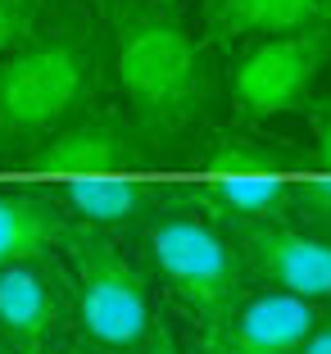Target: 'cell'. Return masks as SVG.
I'll return each mask as SVG.
<instances>
[{
  "label": "cell",
  "instance_id": "cell-1",
  "mask_svg": "<svg viewBox=\"0 0 331 354\" xmlns=\"http://www.w3.org/2000/svg\"><path fill=\"white\" fill-rule=\"evenodd\" d=\"M114 73L132 104V127L145 141L187 132L214 100L205 46L177 19L145 5L114 10Z\"/></svg>",
  "mask_w": 331,
  "mask_h": 354
},
{
  "label": "cell",
  "instance_id": "cell-2",
  "mask_svg": "<svg viewBox=\"0 0 331 354\" xmlns=\"http://www.w3.org/2000/svg\"><path fill=\"white\" fill-rule=\"evenodd\" d=\"M95 91V41L55 32L0 59V146H28L77 118Z\"/></svg>",
  "mask_w": 331,
  "mask_h": 354
},
{
  "label": "cell",
  "instance_id": "cell-3",
  "mask_svg": "<svg viewBox=\"0 0 331 354\" xmlns=\"http://www.w3.org/2000/svg\"><path fill=\"white\" fill-rule=\"evenodd\" d=\"M145 250L173 295H182L205 327L223 323V313L240 300V259L196 200H164L150 209Z\"/></svg>",
  "mask_w": 331,
  "mask_h": 354
},
{
  "label": "cell",
  "instance_id": "cell-4",
  "mask_svg": "<svg viewBox=\"0 0 331 354\" xmlns=\"http://www.w3.org/2000/svg\"><path fill=\"white\" fill-rule=\"evenodd\" d=\"M59 245L73 259L77 277V323L82 336L100 354H132L145 345L155 318H150V291L132 259L114 250V241L100 227H64Z\"/></svg>",
  "mask_w": 331,
  "mask_h": 354
},
{
  "label": "cell",
  "instance_id": "cell-5",
  "mask_svg": "<svg viewBox=\"0 0 331 354\" xmlns=\"http://www.w3.org/2000/svg\"><path fill=\"white\" fill-rule=\"evenodd\" d=\"M327 50H331L327 28L290 32V37H263L236 64V77H231L236 104L249 118H277L286 109H295L309 95L313 77L322 73Z\"/></svg>",
  "mask_w": 331,
  "mask_h": 354
},
{
  "label": "cell",
  "instance_id": "cell-6",
  "mask_svg": "<svg viewBox=\"0 0 331 354\" xmlns=\"http://www.w3.org/2000/svg\"><path fill=\"white\" fill-rule=\"evenodd\" d=\"M231 250L272 291L300 300H331V236L281 223H231Z\"/></svg>",
  "mask_w": 331,
  "mask_h": 354
},
{
  "label": "cell",
  "instance_id": "cell-7",
  "mask_svg": "<svg viewBox=\"0 0 331 354\" xmlns=\"http://www.w3.org/2000/svg\"><path fill=\"white\" fill-rule=\"evenodd\" d=\"M318 327V304L286 291L236 300L223 323L205 327V354H295Z\"/></svg>",
  "mask_w": 331,
  "mask_h": 354
},
{
  "label": "cell",
  "instance_id": "cell-8",
  "mask_svg": "<svg viewBox=\"0 0 331 354\" xmlns=\"http://www.w3.org/2000/svg\"><path fill=\"white\" fill-rule=\"evenodd\" d=\"M136 159H141V132L123 118L91 114L41 136L37 150L28 155V164L64 177H118L127 168H136Z\"/></svg>",
  "mask_w": 331,
  "mask_h": 354
},
{
  "label": "cell",
  "instance_id": "cell-9",
  "mask_svg": "<svg viewBox=\"0 0 331 354\" xmlns=\"http://www.w3.org/2000/svg\"><path fill=\"white\" fill-rule=\"evenodd\" d=\"M55 323H59V291L41 259L0 268V336L23 354H37L41 345H50Z\"/></svg>",
  "mask_w": 331,
  "mask_h": 354
},
{
  "label": "cell",
  "instance_id": "cell-10",
  "mask_svg": "<svg viewBox=\"0 0 331 354\" xmlns=\"http://www.w3.org/2000/svg\"><path fill=\"white\" fill-rule=\"evenodd\" d=\"M331 0H209L205 23L214 37H290L327 23Z\"/></svg>",
  "mask_w": 331,
  "mask_h": 354
},
{
  "label": "cell",
  "instance_id": "cell-11",
  "mask_svg": "<svg viewBox=\"0 0 331 354\" xmlns=\"http://www.w3.org/2000/svg\"><path fill=\"white\" fill-rule=\"evenodd\" d=\"M64 227L59 209L37 191H0V268L28 259H46L59 245Z\"/></svg>",
  "mask_w": 331,
  "mask_h": 354
},
{
  "label": "cell",
  "instance_id": "cell-12",
  "mask_svg": "<svg viewBox=\"0 0 331 354\" xmlns=\"http://www.w3.org/2000/svg\"><path fill=\"white\" fill-rule=\"evenodd\" d=\"M200 209L223 223H272L290 200V182L281 173L259 177H209L196 191Z\"/></svg>",
  "mask_w": 331,
  "mask_h": 354
},
{
  "label": "cell",
  "instance_id": "cell-13",
  "mask_svg": "<svg viewBox=\"0 0 331 354\" xmlns=\"http://www.w3.org/2000/svg\"><path fill=\"white\" fill-rule=\"evenodd\" d=\"M64 205L86 227H123L150 214V191L136 177H73L64 187Z\"/></svg>",
  "mask_w": 331,
  "mask_h": 354
},
{
  "label": "cell",
  "instance_id": "cell-14",
  "mask_svg": "<svg viewBox=\"0 0 331 354\" xmlns=\"http://www.w3.org/2000/svg\"><path fill=\"white\" fill-rule=\"evenodd\" d=\"M205 168L214 177H259V173H277L281 159L263 146H249V141L231 136V141H223V146L205 159Z\"/></svg>",
  "mask_w": 331,
  "mask_h": 354
},
{
  "label": "cell",
  "instance_id": "cell-15",
  "mask_svg": "<svg viewBox=\"0 0 331 354\" xmlns=\"http://www.w3.org/2000/svg\"><path fill=\"white\" fill-rule=\"evenodd\" d=\"M32 23H37V5L32 0H0V59L28 41Z\"/></svg>",
  "mask_w": 331,
  "mask_h": 354
},
{
  "label": "cell",
  "instance_id": "cell-16",
  "mask_svg": "<svg viewBox=\"0 0 331 354\" xmlns=\"http://www.w3.org/2000/svg\"><path fill=\"white\" fill-rule=\"evenodd\" d=\"M295 205H300L304 223H309L313 232H327V236H331V173L304 182V187L295 191Z\"/></svg>",
  "mask_w": 331,
  "mask_h": 354
},
{
  "label": "cell",
  "instance_id": "cell-17",
  "mask_svg": "<svg viewBox=\"0 0 331 354\" xmlns=\"http://www.w3.org/2000/svg\"><path fill=\"white\" fill-rule=\"evenodd\" d=\"M295 354H331V318H318V327L304 336V345Z\"/></svg>",
  "mask_w": 331,
  "mask_h": 354
},
{
  "label": "cell",
  "instance_id": "cell-18",
  "mask_svg": "<svg viewBox=\"0 0 331 354\" xmlns=\"http://www.w3.org/2000/svg\"><path fill=\"white\" fill-rule=\"evenodd\" d=\"M141 354H182V350H177V341L164 332V327H150V336H145Z\"/></svg>",
  "mask_w": 331,
  "mask_h": 354
},
{
  "label": "cell",
  "instance_id": "cell-19",
  "mask_svg": "<svg viewBox=\"0 0 331 354\" xmlns=\"http://www.w3.org/2000/svg\"><path fill=\"white\" fill-rule=\"evenodd\" d=\"M318 159H322V168L331 173V109L318 114Z\"/></svg>",
  "mask_w": 331,
  "mask_h": 354
},
{
  "label": "cell",
  "instance_id": "cell-20",
  "mask_svg": "<svg viewBox=\"0 0 331 354\" xmlns=\"http://www.w3.org/2000/svg\"><path fill=\"white\" fill-rule=\"evenodd\" d=\"M37 354H86V350H77V345H41Z\"/></svg>",
  "mask_w": 331,
  "mask_h": 354
},
{
  "label": "cell",
  "instance_id": "cell-21",
  "mask_svg": "<svg viewBox=\"0 0 331 354\" xmlns=\"http://www.w3.org/2000/svg\"><path fill=\"white\" fill-rule=\"evenodd\" d=\"M0 354H23V350H19V345H10L5 336H0Z\"/></svg>",
  "mask_w": 331,
  "mask_h": 354
}]
</instances>
